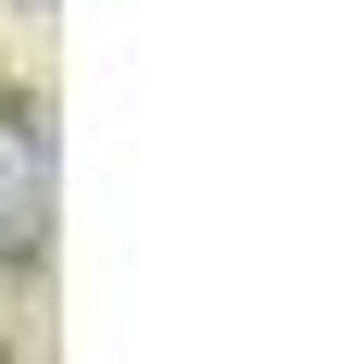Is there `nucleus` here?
<instances>
[{
	"label": "nucleus",
	"instance_id": "1",
	"mask_svg": "<svg viewBox=\"0 0 351 364\" xmlns=\"http://www.w3.org/2000/svg\"><path fill=\"white\" fill-rule=\"evenodd\" d=\"M50 239V126L26 101H0V264Z\"/></svg>",
	"mask_w": 351,
	"mask_h": 364
}]
</instances>
